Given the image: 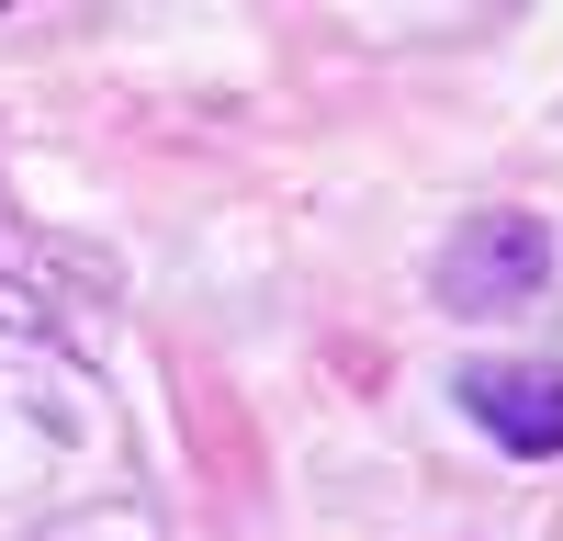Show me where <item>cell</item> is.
Here are the masks:
<instances>
[{
  "label": "cell",
  "instance_id": "obj_2",
  "mask_svg": "<svg viewBox=\"0 0 563 541\" xmlns=\"http://www.w3.org/2000/svg\"><path fill=\"white\" fill-rule=\"evenodd\" d=\"M462 406H474V429L496 451H519V463H552V451H563V373L485 361V373H462Z\"/></svg>",
  "mask_w": 563,
  "mask_h": 541
},
{
  "label": "cell",
  "instance_id": "obj_1",
  "mask_svg": "<svg viewBox=\"0 0 563 541\" xmlns=\"http://www.w3.org/2000/svg\"><path fill=\"white\" fill-rule=\"evenodd\" d=\"M541 283H552V225L541 214H474L451 238V260H440L451 316H507V305H530Z\"/></svg>",
  "mask_w": 563,
  "mask_h": 541
}]
</instances>
